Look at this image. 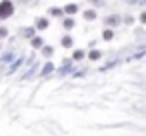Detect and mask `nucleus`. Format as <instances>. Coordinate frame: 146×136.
<instances>
[{"mask_svg": "<svg viewBox=\"0 0 146 136\" xmlns=\"http://www.w3.org/2000/svg\"><path fill=\"white\" fill-rule=\"evenodd\" d=\"M62 44H64V46H70V44H72V40H70L68 36H64V38H62Z\"/></svg>", "mask_w": 146, "mask_h": 136, "instance_id": "obj_2", "label": "nucleus"}, {"mask_svg": "<svg viewBox=\"0 0 146 136\" xmlns=\"http://www.w3.org/2000/svg\"><path fill=\"white\" fill-rule=\"evenodd\" d=\"M6 36V28H0V38H4Z\"/></svg>", "mask_w": 146, "mask_h": 136, "instance_id": "obj_7", "label": "nucleus"}, {"mask_svg": "<svg viewBox=\"0 0 146 136\" xmlns=\"http://www.w3.org/2000/svg\"><path fill=\"white\" fill-rule=\"evenodd\" d=\"M104 38L110 40V38H112V30H106V32H104Z\"/></svg>", "mask_w": 146, "mask_h": 136, "instance_id": "obj_6", "label": "nucleus"}, {"mask_svg": "<svg viewBox=\"0 0 146 136\" xmlns=\"http://www.w3.org/2000/svg\"><path fill=\"white\" fill-rule=\"evenodd\" d=\"M90 58H92V60H96V58H100V52H96V50H92V52H90Z\"/></svg>", "mask_w": 146, "mask_h": 136, "instance_id": "obj_3", "label": "nucleus"}, {"mask_svg": "<svg viewBox=\"0 0 146 136\" xmlns=\"http://www.w3.org/2000/svg\"><path fill=\"white\" fill-rule=\"evenodd\" d=\"M12 10H14V6L10 2H0V18H8L12 14Z\"/></svg>", "mask_w": 146, "mask_h": 136, "instance_id": "obj_1", "label": "nucleus"}, {"mask_svg": "<svg viewBox=\"0 0 146 136\" xmlns=\"http://www.w3.org/2000/svg\"><path fill=\"white\" fill-rule=\"evenodd\" d=\"M84 16H86V18H88V20H92V18H94V12H92V10H88V12H86V14H84Z\"/></svg>", "mask_w": 146, "mask_h": 136, "instance_id": "obj_5", "label": "nucleus"}, {"mask_svg": "<svg viewBox=\"0 0 146 136\" xmlns=\"http://www.w3.org/2000/svg\"><path fill=\"white\" fill-rule=\"evenodd\" d=\"M82 56H84V54H82V50H76V52H74V58H76V60H80Z\"/></svg>", "mask_w": 146, "mask_h": 136, "instance_id": "obj_4", "label": "nucleus"}]
</instances>
